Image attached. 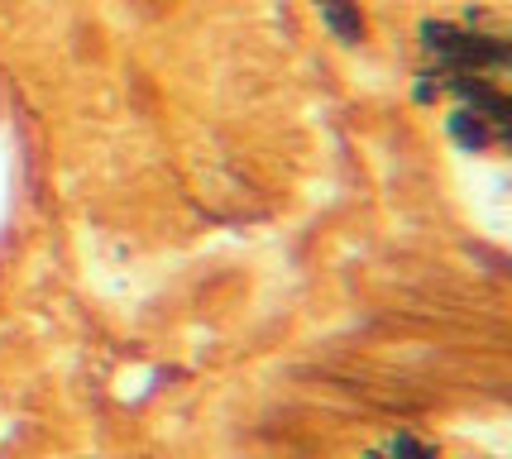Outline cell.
I'll return each mask as SVG.
<instances>
[{
	"label": "cell",
	"mask_w": 512,
	"mask_h": 459,
	"mask_svg": "<svg viewBox=\"0 0 512 459\" xmlns=\"http://www.w3.org/2000/svg\"><path fill=\"white\" fill-rule=\"evenodd\" d=\"M450 134H455L460 144H469V149H489V144H498V139L508 134V125L465 106V110H455V115H450Z\"/></svg>",
	"instance_id": "obj_1"
},
{
	"label": "cell",
	"mask_w": 512,
	"mask_h": 459,
	"mask_svg": "<svg viewBox=\"0 0 512 459\" xmlns=\"http://www.w3.org/2000/svg\"><path fill=\"white\" fill-rule=\"evenodd\" d=\"M321 15H326V24H331L340 39H359V15L345 0H321Z\"/></svg>",
	"instance_id": "obj_2"
},
{
	"label": "cell",
	"mask_w": 512,
	"mask_h": 459,
	"mask_svg": "<svg viewBox=\"0 0 512 459\" xmlns=\"http://www.w3.org/2000/svg\"><path fill=\"white\" fill-rule=\"evenodd\" d=\"M388 459H436V455L417 436H398V440H388Z\"/></svg>",
	"instance_id": "obj_3"
}]
</instances>
